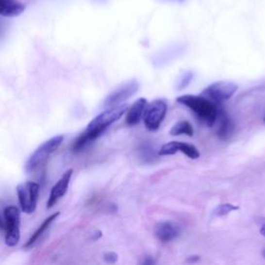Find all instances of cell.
I'll return each mask as SVG.
<instances>
[{
    "label": "cell",
    "mask_w": 265,
    "mask_h": 265,
    "mask_svg": "<svg viewBox=\"0 0 265 265\" xmlns=\"http://www.w3.org/2000/svg\"><path fill=\"white\" fill-rule=\"evenodd\" d=\"M58 215H59V213H56V214L50 215L49 217H47V219L43 222V224L40 226V227H38V229L33 233V235L29 238V240L27 241V244L24 246V248H28L33 247V245L36 243L38 239L41 238V236L44 234L45 231L50 227L53 221L55 220Z\"/></svg>",
    "instance_id": "15"
},
{
    "label": "cell",
    "mask_w": 265,
    "mask_h": 265,
    "mask_svg": "<svg viewBox=\"0 0 265 265\" xmlns=\"http://www.w3.org/2000/svg\"><path fill=\"white\" fill-rule=\"evenodd\" d=\"M264 122H265V117H264Z\"/></svg>",
    "instance_id": "24"
},
{
    "label": "cell",
    "mask_w": 265,
    "mask_h": 265,
    "mask_svg": "<svg viewBox=\"0 0 265 265\" xmlns=\"http://www.w3.org/2000/svg\"><path fill=\"white\" fill-rule=\"evenodd\" d=\"M20 210L17 206L5 207L2 217V229L5 231V244L15 247L20 240Z\"/></svg>",
    "instance_id": "4"
},
{
    "label": "cell",
    "mask_w": 265,
    "mask_h": 265,
    "mask_svg": "<svg viewBox=\"0 0 265 265\" xmlns=\"http://www.w3.org/2000/svg\"><path fill=\"white\" fill-rule=\"evenodd\" d=\"M138 89L139 83L136 80H131L127 83H124L107 97V99H105L104 106L107 108H110L121 105V103L124 102V100H127L128 99L134 96L138 91Z\"/></svg>",
    "instance_id": "8"
},
{
    "label": "cell",
    "mask_w": 265,
    "mask_h": 265,
    "mask_svg": "<svg viewBox=\"0 0 265 265\" xmlns=\"http://www.w3.org/2000/svg\"><path fill=\"white\" fill-rule=\"evenodd\" d=\"M128 109L129 105L121 104L118 106L108 108L107 110L99 114L96 118H93L89 122L86 130L78 137L74 143L73 149L75 151L82 150L87 144L95 141L97 138L103 134L110 124L117 121L128 111Z\"/></svg>",
    "instance_id": "1"
},
{
    "label": "cell",
    "mask_w": 265,
    "mask_h": 265,
    "mask_svg": "<svg viewBox=\"0 0 265 265\" xmlns=\"http://www.w3.org/2000/svg\"><path fill=\"white\" fill-rule=\"evenodd\" d=\"M263 256H264V258H265V250L263 251Z\"/></svg>",
    "instance_id": "23"
},
{
    "label": "cell",
    "mask_w": 265,
    "mask_h": 265,
    "mask_svg": "<svg viewBox=\"0 0 265 265\" xmlns=\"http://www.w3.org/2000/svg\"><path fill=\"white\" fill-rule=\"evenodd\" d=\"M238 86L237 84L231 81H220L215 82L202 92V97L208 99H212L214 103L221 104L225 100L232 98V96L236 92Z\"/></svg>",
    "instance_id": "6"
},
{
    "label": "cell",
    "mask_w": 265,
    "mask_h": 265,
    "mask_svg": "<svg viewBox=\"0 0 265 265\" xmlns=\"http://www.w3.org/2000/svg\"><path fill=\"white\" fill-rule=\"evenodd\" d=\"M181 151L184 153L186 157L190 159L196 160L200 157V152L196 147L189 143H183V142H178V141H172L164 144L161 149L159 150L160 155H173L176 152Z\"/></svg>",
    "instance_id": "9"
},
{
    "label": "cell",
    "mask_w": 265,
    "mask_h": 265,
    "mask_svg": "<svg viewBox=\"0 0 265 265\" xmlns=\"http://www.w3.org/2000/svg\"><path fill=\"white\" fill-rule=\"evenodd\" d=\"M146 106H147V100L141 98L137 99L136 102L130 107V109H128L126 121L129 126H136L137 123H139V121L141 120L142 116L144 114Z\"/></svg>",
    "instance_id": "13"
},
{
    "label": "cell",
    "mask_w": 265,
    "mask_h": 265,
    "mask_svg": "<svg viewBox=\"0 0 265 265\" xmlns=\"http://www.w3.org/2000/svg\"><path fill=\"white\" fill-rule=\"evenodd\" d=\"M64 139H65L64 135L54 136L38 146L36 149L31 153L25 164L26 172L27 173L34 172L36 169L43 166L44 164L49 160L51 155L58 149L59 146L64 142Z\"/></svg>",
    "instance_id": "3"
},
{
    "label": "cell",
    "mask_w": 265,
    "mask_h": 265,
    "mask_svg": "<svg viewBox=\"0 0 265 265\" xmlns=\"http://www.w3.org/2000/svg\"><path fill=\"white\" fill-rule=\"evenodd\" d=\"M238 208H239L238 206H235V205H233V204L225 203V204L219 205V206H217V207L214 210V215H215V216H217V217L225 216V215H229L230 213L234 212V210H237Z\"/></svg>",
    "instance_id": "17"
},
{
    "label": "cell",
    "mask_w": 265,
    "mask_h": 265,
    "mask_svg": "<svg viewBox=\"0 0 265 265\" xmlns=\"http://www.w3.org/2000/svg\"><path fill=\"white\" fill-rule=\"evenodd\" d=\"M194 78V74L190 71L188 72H184L181 78H179V80L177 82V85H176V89L178 90H182L184 89L186 86H189V84L191 83V81L193 80Z\"/></svg>",
    "instance_id": "18"
},
{
    "label": "cell",
    "mask_w": 265,
    "mask_h": 265,
    "mask_svg": "<svg viewBox=\"0 0 265 265\" xmlns=\"http://www.w3.org/2000/svg\"><path fill=\"white\" fill-rule=\"evenodd\" d=\"M217 116H220V127L219 131H217V135H219L221 139L226 140L229 138L230 134L233 131V123L227 113L222 110V109L221 110L217 109Z\"/></svg>",
    "instance_id": "14"
},
{
    "label": "cell",
    "mask_w": 265,
    "mask_h": 265,
    "mask_svg": "<svg viewBox=\"0 0 265 265\" xmlns=\"http://www.w3.org/2000/svg\"><path fill=\"white\" fill-rule=\"evenodd\" d=\"M104 259H105V261L107 263H115L118 259V256H117V254L114 253V252H109V253L105 254Z\"/></svg>",
    "instance_id": "19"
},
{
    "label": "cell",
    "mask_w": 265,
    "mask_h": 265,
    "mask_svg": "<svg viewBox=\"0 0 265 265\" xmlns=\"http://www.w3.org/2000/svg\"><path fill=\"white\" fill-rule=\"evenodd\" d=\"M24 11L25 5L18 0H0V16L2 17H18Z\"/></svg>",
    "instance_id": "12"
},
{
    "label": "cell",
    "mask_w": 265,
    "mask_h": 265,
    "mask_svg": "<svg viewBox=\"0 0 265 265\" xmlns=\"http://www.w3.org/2000/svg\"><path fill=\"white\" fill-rule=\"evenodd\" d=\"M170 135L172 136H181V135H186L193 137L194 136V129L192 124L188 121H181L176 123L175 126L171 129Z\"/></svg>",
    "instance_id": "16"
},
{
    "label": "cell",
    "mask_w": 265,
    "mask_h": 265,
    "mask_svg": "<svg viewBox=\"0 0 265 265\" xmlns=\"http://www.w3.org/2000/svg\"><path fill=\"white\" fill-rule=\"evenodd\" d=\"M17 194L20 207L23 213L33 214L36 209L40 184L33 182H26L17 186Z\"/></svg>",
    "instance_id": "5"
},
{
    "label": "cell",
    "mask_w": 265,
    "mask_h": 265,
    "mask_svg": "<svg viewBox=\"0 0 265 265\" xmlns=\"http://www.w3.org/2000/svg\"><path fill=\"white\" fill-rule=\"evenodd\" d=\"M260 233H261V235H263L265 237V224L260 228Z\"/></svg>",
    "instance_id": "21"
},
{
    "label": "cell",
    "mask_w": 265,
    "mask_h": 265,
    "mask_svg": "<svg viewBox=\"0 0 265 265\" xmlns=\"http://www.w3.org/2000/svg\"><path fill=\"white\" fill-rule=\"evenodd\" d=\"M154 234L160 241L168 243L179 235V227L173 222H162L155 226Z\"/></svg>",
    "instance_id": "11"
},
{
    "label": "cell",
    "mask_w": 265,
    "mask_h": 265,
    "mask_svg": "<svg viewBox=\"0 0 265 265\" xmlns=\"http://www.w3.org/2000/svg\"><path fill=\"white\" fill-rule=\"evenodd\" d=\"M167 112V104L163 99H155L145 108L143 114L144 124L147 130L157 131L162 121L164 120Z\"/></svg>",
    "instance_id": "7"
},
{
    "label": "cell",
    "mask_w": 265,
    "mask_h": 265,
    "mask_svg": "<svg viewBox=\"0 0 265 265\" xmlns=\"http://www.w3.org/2000/svg\"><path fill=\"white\" fill-rule=\"evenodd\" d=\"M0 228H2V219L0 217Z\"/></svg>",
    "instance_id": "22"
},
{
    "label": "cell",
    "mask_w": 265,
    "mask_h": 265,
    "mask_svg": "<svg viewBox=\"0 0 265 265\" xmlns=\"http://www.w3.org/2000/svg\"><path fill=\"white\" fill-rule=\"evenodd\" d=\"M72 175H73V169L67 170L66 172L61 176L59 181L55 183V185L53 186L52 190H51V193H50L48 202H47V207L51 208L52 206L55 205L62 197L65 196L66 193L67 192Z\"/></svg>",
    "instance_id": "10"
},
{
    "label": "cell",
    "mask_w": 265,
    "mask_h": 265,
    "mask_svg": "<svg viewBox=\"0 0 265 265\" xmlns=\"http://www.w3.org/2000/svg\"><path fill=\"white\" fill-rule=\"evenodd\" d=\"M200 260V257L199 256H190L188 259L185 260L186 263H195Z\"/></svg>",
    "instance_id": "20"
},
{
    "label": "cell",
    "mask_w": 265,
    "mask_h": 265,
    "mask_svg": "<svg viewBox=\"0 0 265 265\" xmlns=\"http://www.w3.org/2000/svg\"><path fill=\"white\" fill-rule=\"evenodd\" d=\"M177 102L188 107L208 127H212L217 117V106L202 96H182L177 98Z\"/></svg>",
    "instance_id": "2"
}]
</instances>
